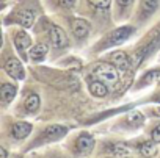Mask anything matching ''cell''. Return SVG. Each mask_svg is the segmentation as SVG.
Instances as JSON below:
<instances>
[{"label":"cell","mask_w":160,"mask_h":158,"mask_svg":"<svg viewBox=\"0 0 160 158\" xmlns=\"http://www.w3.org/2000/svg\"><path fill=\"white\" fill-rule=\"evenodd\" d=\"M41 94L39 91L32 86V85H27L22 93H21V97L18 100V103L14 105L13 108V114L18 116V117H35L38 116V113L41 111Z\"/></svg>","instance_id":"11"},{"label":"cell","mask_w":160,"mask_h":158,"mask_svg":"<svg viewBox=\"0 0 160 158\" xmlns=\"http://www.w3.org/2000/svg\"><path fill=\"white\" fill-rule=\"evenodd\" d=\"M11 158H28V155H27V153H24L22 150H19V152H14V150H13Z\"/></svg>","instance_id":"27"},{"label":"cell","mask_w":160,"mask_h":158,"mask_svg":"<svg viewBox=\"0 0 160 158\" xmlns=\"http://www.w3.org/2000/svg\"><path fill=\"white\" fill-rule=\"evenodd\" d=\"M143 133L160 146V117H152L143 128Z\"/></svg>","instance_id":"24"},{"label":"cell","mask_w":160,"mask_h":158,"mask_svg":"<svg viewBox=\"0 0 160 158\" xmlns=\"http://www.w3.org/2000/svg\"><path fill=\"white\" fill-rule=\"evenodd\" d=\"M47 14L52 16H64L77 11L78 0H42Z\"/></svg>","instance_id":"21"},{"label":"cell","mask_w":160,"mask_h":158,"mask_svg":"<svg viewBox=\"0 0 160 158\" xmlns=\"http://www.w3.org/2000/svg\"><path fill=\"white\" fill-rule=\"evenodd\" d=\"M3 41L5 42H3L2 52H0V55H2V72L16 82H25L27 80V67H25L24 60L14 50L7 33H3Z\"/></svg>","instance_id":"9"},{"label":"cell","mask_w":160,"mask_h":158,"mask_svg":"<svg viewBox=\"0 0 160 158\" xmlns=\"http://www.w3.org/2000/svg\"><path fill=\"white\" fill-rule=\"evenodd\" d=\"M157 158H160V153H158V156H157Z\"/></svg>","instance_id":"30"},{"label":"cell","mask_w":160,"mask_h":158,"mask_svg":"<svg viewBox=\"0 0 160 158\" xmlns=\"http://www.w3.org/2000/svg\"><path fill=\"white\" fill-rule=\"evenodd\" d=\"M71 133V128L64 124H58V122H42V124H36L33 135L30 136V139L21 147V150L24 153L33 152V150H41L46 149L49 146L58 144L60 141H63L68 135Z\"/></svg>","instance_id":"4"},{"label":"cell","mask_w":160,"mask_h":158,"mask_svg":"<svg viewBox=\"0 0 160 158\" xmlns=\"http://www.w3.org/2000/svg\"><path fill=\"white\" fill-rule=\"evenodd\" d=\"M42 0H14L5 10H2L3 28L22 27L33 30L36 22L46 14Z\"/></svg>","instance_id":"2"},{"label":"cell","mask_w":160,"mask_h":158,"mask_svg":"<svg viewBox=\"0 0 160 158\" xmlns=\"http://www.w3.org/2000/svg\"><path fill=\"white\" fill-rule=\"evenodd\" d=\"M160 82V67H149L146 70H143L140 74V77L137 78V82L133 83V91H141L146 89L155 83Z\"/></svg>","instance_id":"23"},{"label":"cell","mask_w":160,"mask_h":158,"mask_svg":"<svg viewBox=\"0 0 160 158\" xmlns=\"http://www.w3.org/2000/svg\"><path fill=\"white\" fill-rule=\"evenodd\" d=\"M21 82H16L8 75L2 72V80H0V105H2V113H7L14 100L19 97L21 93Z\"/></svg>","instance_id":"17"},{"label":"cell","mask_w":160,"mask_h":158,"mask_svg":"<svg viewBox=\"0 0 160 158\" xmlns=\"http://www.w3.org/2000/svg\"><path fill=\"white\" fill-rule=\"evenodd\" d=\"M7 36L10 38L14 50L18 52V55L24 60L25 64H28V52L35 42V35L30 33V30L22 28V27H8L5 28Z\"/></svg>","instance_id":"15"},{"label":"cell","mask_w":160,"mask_h":158,"mask_svg":"<svg viewBox=\"0 0 160 158\" xmlns=\"http://www.w3.org/2000/svg\"><path fill=\"white\" fill-rule=\"evenodd\" d=\"M27 155H28V158H47V155H46L44 149H41V150H33V152H28Z\"/></svg>","instance_id":"26"},{"label":"cell","mask_w":160,"mask_h":158,"mask_svg":"<svg viewBox=\"0 0 160 158\" xmlns=\"http://www.w3.org/2000/svg\"><path fill=\"white\" fill-rule=\"evenodd\" d=\"M0 2H2V10H5L10 3H13V2H14V0H0Z\"/></svg>","instance_id":"28"},{"label":"cell","mask_w":160,"mask_h":158,"mask_svg":"<svg viewBox=\"0 0 160 158\" xmlns=\"http://www.w3.org/2000/svg\"><path fill=\"white\" fill-rule=\"evenodd\" d=\"M88 72L93 74L94 77H98L104 83H107L112 89H118L122 83V72L115 64H112V63H108L102 58L91 63Z\"/></svg>","instance_id":"13"},{"label":"cell","mask_w":160,"mask_h":158,"mask_svg":"<svg viewBox=\"0 0 160 158\" xmlns=\"http://www.w3.org/2000/svg\"><path fill=\"white\" fill-rule=\"evenodd\" d=\"M135 8H137V0H113L112 16L115 25L129 24L133 17Z\"/></svg>","instance_id":"19"},{"label":"cell","mask_w":160,"mask_h":158,"mask_svg":"<svg viewBox=\"0 0 160 158\" xmlns=\"http://www.w3.org/2000/svg\"><path fill=\"white\" fill-rule=\"evenodd\" d=\"M160 19V0H137L132 24L141 31Z\"/></svg>","instance_id":"12"},{"label":"cell","mask_w":160,"mask_h":158,"mask_svg":"<svg viewBox=\"0 0 160 158\" xmlns=\"http://www.w3.org/2000/svg\"><path fill=\"white\" fill-rule=\"evenodd\" d=\"M129 147L137 158H157L160 153V146L155 144L151 138H148L144 133L141 136H135L132 139H127Z\"/></svg>","instance_id":"16"},{"label":"cell","mask_w":160,"mask_h":158,"mask_svg":"<svg viewBox=\"0 0 160 158\" xmlns=\"http://www.w3.org/2000/svg\"><path fill=\"white\" fill-rule=\"evenodd\" d=\"M55 17L64 25V28L68 30V33H69L72 42H74V47H77V49L87 47L90 44V41L98 35L94 24L88 17L78 14V13L55 16Z\"/></svg>","instance_id":"7"},{"label":"cell","mask_w":160,"mask_h":158,"mask_svg":"<svg viewBox=\"0 0 160 158\" xmlns=\"http://www.w3.org/2000/svg\"><path fill=\"white\" fill-rule=\"evenodd\" d=\"M98 139L90 130L71 132L63 142V147L72 158H91L96 152Z\"/></svg>","instance_id":"8"},{"label":"cell","mask_w":160,"mask_h":158,"mask_svg":"<svg viewBox=\"0 0 160 158\" xmlns=\"http://www.w3.org/2000/svg\"><path fill=\"white\" fill-rule=\"evenodd\" d=\"M33 35H42L50 42V61L57 63L60 58L66 56L72 49L74 42L64 28V25L52 14H44L32 30Z\"/></svg>","instance_id":"1"},{"label":"cell","mask_w":160,"mask_h":158,"mask_svg":"<svg viewBox=\"0 0 160 158\" xmlns=\"http://www.w3.org/2000/svg\"><path fill=\"white\" fill-rule=\"evenodd\" d=\"M102 60L115 64L122 74H130L132 70H135V61H133V56L129 50L126 49H113L110 52H105L102 55Z\"/></svg>","instance_id":"18"},{"label":"cell","mask_w":160,"mask_h":158,"mask_svg":"<svg viewBox=\"0 0 160 158\" xmlns=\"http://www.w3.org/2000/svg\"><path fill=\"white\" fill-rule=\"evenodd\" d=\"M44 152H46L47 158H72V156L66 152V149H64L63 146H58V144H53V146L46 147Z\"/></svg>","instance_id":"25"},{"label":"cell","mask_w":160,"mask_h":158,"mask_svg":"<svg viewBox=\"0 0 160 158\" xmlns=\"http://www.w3.org/2000/svg\"><path fill=\"white\" fill-rule=\"evenodd\" d=\"M83 80H85L87 91H88V94H90L91 97H94V99H99V100H104V99L110 97L112 88H110L107 83H104L102 80H99L98 77H94L93 74L87 72V75H85V78H83Z\"/></svg>","instance_id":"22"},{"label":"cell","mask_w":160,"mask_h":158,"mask_svg":"<svg viewBox=\"0 0 160 158\" xmlns=\"http://www.w3.org/2000/svg\"><path fill=\"white\" fill-rule=\"evenodd\" d=\"M47 60H50V42L42 35H35V42L28 52V61L30 64H44Z\"/></svg>","instance_id":"20"},{"label":"cell","mask_w":160,"mask_h":158,"mask_svg":"<svg viewBox=\"0 0 160 158\" xmlns=\"http://www.w3.org/2000/svg\"><path fill=\"white\" fill-rule=\"evenodd\" d=\"M112 8L113 0H78L75 13L88 17L94 24L98 35H102L104 31L115 27Z\"/></svg>","instance_id":"6"},{"label":"cell","mask_w":160,"mask_h":158,"mask_svg":"<svg viewBox=\"0 0 160 158\" xmlns=\"http://www.w3.org/2000/svg\"><path fill=\"white\" fill-rule=\"evenodd\" d=\"M146 117L143 111H138V110H132V111H127L126 114L119 116L116 121H113L108 127V130L113 133V135H119V136H130V135H135L138 133L140 130L144 128V125L148 124L146 122Z\"/></svg>","instance_id":"10"},{"label":"cell","mask_w":160,"mask_h":158,"mask_svg":"<svg viewBox=\"0 0 160 158\" xmlns=\"http://www.w3.org/2000/svg\"><path fill=\"white\" fill-rule=\"evenodd\" d=\"M0 127H2V142L11 147L13 150L22 147L30 139L35 130V124L32 121L7 113L2 114Z\"/></svg>","instance_id":"5"},{"label":"cell","mask_w":160,"mask_h":158,"mask_svg":"<svg viewBox=\"0 0 160 158\" xmlns=\"http://www.w3.org/2000/svg\"><path fill=\"white\" fill-rule=\"evenodd\" d=\"M115 158H137V156H133V155H126V156H115Z\"/></svg>","instance_id":"29"},{"label":"cell","mask_w":160,"mask_h":158,"mask_svg":"<svg viewBox=\"0 0 160 158\" xmlns=\"http://www.w3.org/2000/svg\"><path fill=\"white\" fill-rule=\"evenodd\" d=\"M138 28L129 22V24H121V25H115L113 28L104 31L102 35H99L91 45L88 47V55L91 58L101 56L105 52H110L113 49H118L121 45H124L126 42H130L137 35H138Z\"/></svg>","instance_id":"3"},{"label":"cell","mask_w":160,"mask_h":158,"mask_svg":"<svg viewBox=\"0 0 160 158\" xmlns=\"http://www.w3.org/2000/svg\"><path fill=\"white\" fill-rule=\"evenodd\" d=\"M126 155H133L127 139L107 136L98 141L96 152H94L96 158H115V156H126Z\"/></svg>","instance_id":"14"}]
</instances>
